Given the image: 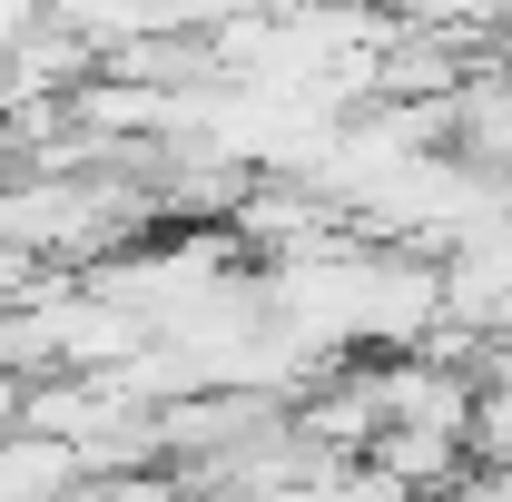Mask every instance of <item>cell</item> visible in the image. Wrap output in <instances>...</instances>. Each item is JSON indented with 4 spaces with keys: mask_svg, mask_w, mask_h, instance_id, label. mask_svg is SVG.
Instances as JSON below:
<instances>
[{
    "mask_svg": "<svg viewBox=\"0 0 512 502\" xmlns=\"http://www.w3.org/2000/svg\"><path fill=\"white\" fill-rule=\"evenodd\" d=\"M99 483L89 473V453L60 434H40V424H20V434H0V502H79Z\"/></svg>",
    "mask_w": 512,
    "mask_h": 502,
    "instance_id": "cell-1",
    "label": "cell"
},
{
    "mask_svg": "<svg viewBox=\"0 0 512 502\" xmlns=\"http://www.w3.org/2000/svg\"><path fill=\"white\" fill-rule=\"evenodd\" d=\"M473 463L483 473H512V375H483V394H473Z\"/></svg>",
    "mask_w": 512,
    "mask_h": 502,
    "instance_id": "cell-2",
    "label": "cell"
},
{
    "mask_svg": "<svg viewBox=\"0 0 512 502\" xmlns=\"http://www.w3.org/2000/svg\"><path fill=\"white\" fill-rule=\"evenodd\" d=\"M20 424H30V375L0 365V434H20Z\"/></svg>",
    "mask_w": 512,
    "mask_h": 502,
    "instance_id": "cell-3",
    "label": "cell"
}]
</instances>
